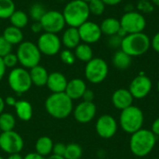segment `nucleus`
Listing matches in <instances>:
<instances>
[{"label": "nucleus", "instance_id": "obj_37", "mask_svg": "<svg viewBox=\"0 0 159 159\" xmlns=\"http://www.w3.org/2000/svg\"><path fill=\"white\" fill-rule=\"evenodd\" d=\"M137 7H138V9L143 13L150 14L151 12L154 11V7L150 1H139Z\"/></svg>", "mask_w": 159, "mask_h": 159}, {"label": "nucleus", "instance_id": "obj_26", "mask_svg": "<svg viewBox=\"0 0 159 159\" xmlns=\"http://www.w3.org/2000/svg\"><path fill=\"white\" fill-rule=\"evenodd\" d=\"M132 57H130L129 54L124 52L123 50L119 49L115 52L112 58L113 65L117 68L118 70H126L131 65V60Z\"/></svg>", "mask_w": 159, "mask_h": 159}, {"label": "nucleus", "instance_id": "obj_28", "mask_svg": "<svg viewBox=\"0 0 159 159\" xmlns=\"http://www.w3.org/2000/svg\"><path fill=\"white\" fill-rule=\"evenodd\" d=\"M9 20L12 26H15L19 29H22L28 24L29 16L22 10H15L14 13L10 16Z\"/></svg>", "mask_w": 159, "mask_h": 159}, {"label": "nucleus", "instance_id": "obj_20", "mask_svg": "<svg viewBox=\"0 0 159 159\" xmlns=\"http://www.w3.org/2000/svg\"><path fill=\"white\" fill-rule=\"evenodd\" d=\"M61 44L68 49H75L80 43V35L77 28L75 27H68L64 30L62 36H61Z\"/></svg>", "mask_w": 159, "mask_h": 159}, {"label": "nucleus", "instance_id": "obj_42", "mask_svg": "<svg viewBox=\"0 0 159 159\" xmlns=\"http://www.w3.org/2000/svg\"><path fill=\"white\" fill-rule=\"evenodd\" d=\"M31 30L34 34H39L41 31H43V27H42L40 21H34L31 25Z\"/></svg>", "mask_w": 159, "mask_h": 159}, {"label": "nucleus", "instance_id": "obj_43", "mask_svg": "<svg viewBox=\"0 0 159 159\" xmlns=\"http://www.w3.org/2000/svg\"><path fill=\"white\" fill-rule=\"evenodd\" d=\"M5 100V103H6V105H8V106H10V107H14L15 105H16V103H17V102H18V100L15 98V97H13V96H7L6 99H4Z\"/></svg>", "mask_w": 159, "mask_h": 159}, {"label": "nucleus", "instance_id": "obj_50", "mask_svg": "<svg viewBox=\"0 0 159 159\" xmlns=\"http://www.w3.org/2000/svg\"><path fill=\"white\" fill-rule=\"evenodd\" d=\"M6 103H5V100L0 96V115L2 113H4V109H5Z\"/></svg>", "mask_w": 159, "mask_h": 159}, {"label": "nucleus", "instance_id": "obj_46", "mask_svg": "<svg viewBox=\"0 0 159 159\" xmlns=\"http://www.w3.org/2000/svg\"><path fill=\"white\" fill-rule=\"evenodd\" d=\"M6 70H7V67L3 61V59L0 57V81L4 78L5 74H6Z\"/></svg>", "mask_w": 159, "mask_h": 159}, {"label": "nucleus", "instance_id": "obj_48", "mask_svg": "<svg viewBox=\"0 0 159 159\" xmlns=\"http://www.w3.org/2000/svg\"><path fill=\"white\" fill-rule=\"evenodd\" d=\"M7 159H23V157L20 155V153H17V154H10L8 155Z\"/></svg>", "mask_w": 159, "mask_h": 159}, {"label": "nucleus", "instance_id": "obj_47", "mask_svg": "<svg viewBox=\"0 0 159 159\" xmlns=\"http://www.w3.org/2000/svg\"><path fill=\"white\" fill-rule=\"evenodd\" d=\"M102 1L105 4V6L106 5L107 6H116L122 2V0H102Z\"/></svg>", "mask_w": 159, "mask_h": 159}, {"label": "nucleus", "instance_id": "obj_38", "mask_svg": "<svg viewBox=\"0 0 159 159\" xmlns=\"http://www.w3.org/2000/svg\"><path fill=\"white\" fill-rule=\"evenodd\" d=\"M66 150V144L63 143H54L53 145V149H52V154L51 155H55V156H59V157H63L64 153Z\"/></svg>", "mask_w": 159, "mask_h": 159}, {"label": "nucleus", "instance_id": "obj_19", "mask_svg": "<svg viewBox=\"0 0 159 159\" xmlns=\"http://www.w3.org/2000/svg\"><path fill=\"white\" fill-rule=\"evenodd\" d=\"M86 89H87V85L83 79L73 78L70 81H68L64 92L67 94V96L70 99L75 101V100L82 99Z\"/></svg>", "mask_w": 159, "mask_h": 159}, {"label": "nucleus", "instance_id": "obj_53", "mask_svg": "<svg viewBox=\"0 0 159 159\" xmlns=\"http://www.w3.org/2000/svg\"><path fill=\"white\" fill-rule=\"evenodd\" d=\"M157 91L159 92V80L158 82H157Z\"/></svg>", "mask_w": 159, "mask_h": 159}, {"label": "nucleus", "instance_id": "obj_59", "mask_svg": "<svg viewBox=\"0 0 159 159\" xmlns=\"http://www.w3.org/2000/svg\"><path fill=\"white\" fill-rule=\"evenodd\" d=\"M157 159H159V158H157Z\"/></svg>", "mask_w": 159, "mask_h": 159}, {"label": "nucleus", "instance_id": "obj_25", "mask_svg": "<svg viewBox=\"0 0 159 159\" xmlns=\"http://www.w3.org/2000/svg\"><path fill=\"white\" fill-rule=\"evenodd\" d=\"M100 27L103 34L111 36V35H115L117 34L118 30L121 28V24H120L119 20L110 17V18L104 19L102 21Z\"/></svg>", "mask_w": 159, "mask_h": 159}, {"label": "nucleus", "instance_id": "obj_10", "mask_svg": "<svg viewBox=\"0 0 159 159\" xmlns=\"http://www.w3.org/2000/svg\"><path fill=\"white\" fill-rule=\"evenodd\" d=\"M24 147V141L22 137L15 130L1 132L0 134V149L7 153L17 154L20 153Z\"/></svg>", "mask_w": 159, "mask_h": 159}, {"label": "nucleus", "instance_id": "obj_35", "mask_svg": "<svg viewBox=\"0 0 159 159\" xmlns=\"http://www.w3.org/2000/svg\"><path fill=\"white\" fill-rule=\"evenodd\" d=\"M11 51H12V45L1 35L0 36V57L4 58L7 54L11 53Z\"/></svg>", "mask_w": 159, "mask_h": 159}, {"label": "nucleus", "instance_id": "obj_31", "mask_svg": "<svg viewBox=\"0 0 159 159\" xmlns=\"http://www.w3.org/2000/svg\"><path fill=\"white\" fill-rule=\"evenodd\" d=\"M83 155L82 147L75 143L66 144V150L63 157L65 159H80Z\"/></svg>", "mask_w": 159, "mask_h": 159}, {"label": "nucleus", "instance_id": "obj_39", "mask_svg": "<svg viewBox=\"0 0 159 159\" xmlns=\"http://www.w3.org/2000/svg\"><path fill=\"white\" fill-rule=\"evenodd\" d=\"M121 43H122V38L120 36H118L117 34L115 35H111L108 39V45L113 48H117L121 47Z\"/></svg>", "mask_w": 159, "mask_h": 159}, {"label": "nucleus", "instance_id": "obj_3", "mask_svg": "<svg viewBox=\"0 0 159 159\" xmlns=\"http://www.w3.org/2000/svg\"><path fill=\"white\" fill-rule=\"evenodd\" d=\"M62 15L69 27L78 28L89 20L90 15L89 4L82 0H71L65 5Z\"/></svg>", "mask_w": 159, "mask_h": 159}, {"label": "nucleus", "instance_id": "obj_8", "mask_svg": "<svg viewBox=\"0 0 159 159\" xmlns=\"http://www.w3.org/2000/svg\"><path fill=\"white\" fill-rule=\"evenodd\" d=\"M109 73L107 62L102 58H93L85 67L86 79L92 84H100L105 80Z\"/></svg>", "mask_w": 159, "mask_h": 159}, {"label": "nucleus", "instance_id": "obj_1", "mask_svg": "<svg viewBox=\"0 0 159 159\" xmlns=\"http://www.w3.org/2000/svg\"><path fill=\"white\" fill-rule=\"evenodd\" d=\"M45 108L53 118L64 119L73 113L74 103L65 92L51 93L45 102Z\"/></svg>", "mask_w": 159, "mask_h": 159}, {"label": "nucleus", "instance_id": "obj_23", "mask_svg": "<svg viewBox=\"0 0 159 159\" xmlns=\"http://www.w3.org/2000/svg\"><path fill=\"white\" fill-rule=\"evenodd\" d=\"M54 143L52 139L48 136H42L37 139L34 144V152L37 153L38 155L48 157L52 154V149H53Z\"/></svg>", "mask_w": 159, "mask_h": 159}, {"label": "nucleus", "instance_id": "obj_11", "mask_svg": "<svg viewBox=\"0 0 159 159\" xmlns=\"http://www.w3.org/2000/svg\"><path fill=\"white\" fill-rule=\"evenodd\" d=\"M36 45L41 54L46 56H55L60 52L62 44L57 34L45 32L38 37Z\"/></svg>", "mask_w": 159, "mask_h": 159}, {"label": "nucleus", "instance_id": "obj_27", "mask_svg": "<svg viewBox=\"0 0 159 159\" xmlns=\"http://www.w3.org/2000/svg\"><path fill=\"white\" fill-rule=\"evenodd\" d=\"M75 59H77L80 61L83 62H89L91 59H93V50L89 44L86 43H80L75 48Z\"/></svg>", "mask_w": 159, "mask_h": 159}, {"label": "nucleus", "instance_id": "obj_57", "mask_svg": "<svg viewBox=\"0 0 159 159\" xmlns=\"http://www.w3.org/2000/svg\"><path fill=\"white\" fill-rule=\"evenodd\" d=\"M36 1H43V0H36Z\"/></svg>", "mask_w": 159, "mask_h": 159}, {"label": "nucleus", "instance_id": "obj_52", "mask_svg": "<svg viewBox=\"0 0 159 159\" xmlns=\"http://www.w3.org/2000/svg\"><path fill=\"white\" fill-rule=\"evenodd\" d=\"M150 1H152L154 5H156V6L159 7V0H150Z\"/></svg>", "mask_w": 159, "mask_h": 159}, {"label": "nucleus", "instance_id": "obj_33", "mask_svg": "<svg viewBox=\"0 0 159 159\" xmlns=\"http://www.w3.org/2000/svg\"><path fill=\"white\" fill-rule=\"evenodd\" d=\"M89 4V13L94 16H101L105 10V4L102 0H92Z\"/></svg>", "mask_w": 159, "mask_h": 159}, {"label": "nucleus", "instance_id": "obj_24", "mask_svg": "<svg viewBox=\"0 0 159 159\" xmlns=\"http://www.w3.org/2000/svg\"><path fill=\"white\" fill-rule=\"evenodd\" d=\"M7 42L13 45H20L23 41V33L21 29H19L15 26H7L5 28L2 35Z\"/></svg>", "mask_w": 159, "mask_h": 159}, {"label": "nucleus", "instance_id": "obj_7", "mask_svg": "<svg viewBox=\"0 0 159 159\" xmlns=\"http://www.w3.org/2000/svg\"><path fill=\"white\" fill-rule=\"evenodd\" d=\"M10 89L18 95L27 92L33 86L29 71L23 67L13 68L7 76Z\"/></svg>", "mask_w": 159, "mask_h": 159}, {"label": "nucleus", "instance_id": "obj_14", "mask_svg": "<svg viewBox=\"0 0 159 159\" xmlns=\"http://www.w3.org/2000/svg\"><path fill=\"white\" fill-rule=\"evenodd\" d=\"M97 134L102 139H111L117 132L118 125L114 116L110 115L101 116L95 125Z\"/></svg>", "mask_w": 159, "mask_h": 159}, {"label": "nucleus", "instance_id": "obj_9", "mask_svg": "<svg viewBox=\"0 0 159 159\" xmlns=\"http://www.w3.org/2000/svg\"><path fill=\"white\" fill-rule=\"evenodd\" d=\"M119 20L121 27L128 34L142 33L146 27V20L143 14L134 10L125 12Z\"/></svg>", "mask_w": 159, "mask_h": 159}, {"label": "nucleus", "instance_id": "obj_54", "mask_svg": "<svg viewBox=\"0 0 159 159\" xmlns=\"http://www.w3.org/2000/svg\"><path fill=\"white\" fill-rule=\"evenodd\" d=\"M82 1H84V2H87V3H89L90 1H92V0H82Z\"/></svg>", "mask_w": 159, "mask_h": 159}, {"label": "nucleus", "instance_id": "obj_55", "mask_svg": "<svg viewBox=\"0 0 159 159\" xmlns=\"http://www.w3.org/2000/svg\"><path fill=\"white\" fill-rule=\"evenodd\" d=\"M140 1H150V0H140Z\"/></svg>", "mask_w": 159, "mask_h": 159}, {"label": "nucleus", "instance_id": "obj_18", "mask_svg": "<svg viewBox=\"0 0 159 159\" xmlns=\"http://www.w3.org/2000/svg\"><path fill=\"white\" fill-rule=\"evenodd\" d=\"M68 80L66 76L61 72H52L48 75L47 87L52 93L64 92Z\"/></svg>", "mask_w": 159, "mask_h": 159}, {"label": "nucleus", "instance_id": "obj_13", "mask_svg": "<svg viewBox=\"0 0 159 159\" xmlns=\"http://www.w3.org/2000/svg\"><path fill=\"white\" fill-rule=\"evenodd\" d=\"M153 88V84L151 79L144 75V73H141L137 75L129 84V90L133 96L134 99H143L151 92Z\"/></svg>", "mask_w": 159, "mask_h": 159}, {"label": "nucleus", "instance_id": "obj_4", "mask_svg": "<svg viewBox=\"0 0 159 159\" xmlns=\"http://www.w3.org/2000/svg\"><path fill=\"white\" fill-rule=\"evenodd\" d=\"M151 47L150 37L142 33L129 34L122 39L121 50L129 54L130 57H138L145 54Z\"/></svg>", "mask_w": 159, "mask_h": 159}, {"label": "nucleus", "instance_id": "obj_2", "mask_svg": "<svg viewBox=\"0 0 159 159\" xmlns=\"http://www.w3.org/2000/svg\"><path fill=\"white\" fill-rule=\"evenodd\" d=\"M157 137L151 129H141L131 134L129 140L130 152L138 157H144L153 151L157 144Z\"/></svg>", "mask_w": 159, "mask_h": 159}, {"label": "nucleus", "instance_id": "obj_44", "mask_svg": "<svg viewBox=\"0 0 159 159\" xmlns=\"http://www.w3.org/2000/svg\"><path fill=\"white\" fill-rule=\"evenodd\" d=\"M151 131L157 136V137H159V117L157 118L153 124H152V128H151Z\"/></svg>", "mask_w": 159, "mask_h": 159}, {"label": "nucleus", "instance_id": "obj_58", "mask_svg": "<svg viewBox=\"0 0 159 159\" xmlns=\"http://www.w3.org/2000/svg\"><path fill=\"white\" fill-rule=\"evenodd\" d=\"M0 134H1V131H0Z\"/></svg>", "mask_w": 159, "mask_h": 159}, {"label": "nucleus", "instance_id": "obj_6", "mask_svg": "<svg viewBox=\"0 0 159 159\" xmlns=\"http://www.w3.org/2000/svg\"><path fill=\"white\" fill-rule=\"evenodd\" d=\"M16 55L19 63L23 68L31 69L39 64L42 54L36 44L31 41H22L17 48Z\"/></svg>", "mask_w": 159, "mask_h": 159}, {"label": "nucleus", "instance_id": "obj_17", "mask_svg": "<svg viewBox=\"0 0 159 159\" xmlns=\"http://www.w3.org/2000/svg\"><path fill=\"white\" fill-rule=\"evenodd\" d=\"M133 96L127 89H118L112 95L113 105L120 111L133 105Z\"/></svg>", "mask_w": 159, "mask_h": 159}, {"label": "nucleus", "instance_id": "obj_32", "mask_svg": "<svg viewBox=\"0 0 159 159\" xmlns=\"http://www.w3.org/2000/svg\"><path fill=\"white\" fill-rule=\"evenodd\" d=\"M46 12H47V9H46L45 6L38 2L32 5V7L29 9L30 18L34 21H40V20L42 19V17L45 15Z\"/></svg>", "mask_w": 159, "mask_h": 159}, {"label": "nucleus", "instance_id": "obj_56", "mask_svg": "<svg viewBox=\"0 0 159 159\" xmlns=\"http://www.w3.org/2000/svg\"><path fill=\"white\" fill-rule=\"evenodd\" d=\"M0 159H5V158H3V157H2L0 156Z\"/></svg>", "mask_w": 159, "mask_h": 159}, {"label": "nucleus", "instance_id": "obj_34", "mask_svg": "<svg viewBox=\"0 0 159 159\" xmlns=\"http://www.w3.org/2000/svg\"><path fill=\"white\" fill-rule=\"evenodd\" d=\"M60 58L61 60V61L66 64V65H73L75 62V53L71 50V49H63L62 51H61L60 53Z\"/></svg>", "mask_w": 159, "mask_h": 159}, {"label": "nucleus", "instance_id": "obj_41", "mask_svg": "<svg viewBox=\"0 0 159 159\" xmlns=\"http://www.w3.org/2000/svg\"><path fill=\"white\" fill-rule=\"evenodd\" d=\"M151 46L153 47V48L156 52L159 53V32H157L153 36V39L151 40Z\"/></svg>", "mask_w": 159, "mask_h": 159}, {"label": "nucleus", "instance_id": "obj_21", "mask_svg": "<svg viewBox=\"0 0 159 159\" xmlns=\"http://www.w3.org/2000/svg\"><path fill=\"white\" fill-rule=\"evenodd\" d=\"M29 70H30L29 74H30V77H31L33 85L38 88H41L47 85V81H48L49 74L48 73L47 69L44 66L38 64Z\"/></svg>", "mask_w": 159, "mask_h": 159}, {"label": "nucleus", "instance_id": "obj_12", "mask_svg": "<svg viewBox=\"0 0 159 159\" xmlns=\"http://www.w3.org/2000/svg\"><path fill=\"white\" fill-rule=\"evenodd\" d=\"M40 23L43 27V31L52 34L61 32L66 25L62 12L58 10H47L40 20Z\"/></svg>", "mask_w": 159, "mask_h": 159}, {"label": "nucleus", "instance_id": "obj_51", "mask_svg": "<svg viewBox=\"0 0 159 159\" xmlns=\"http://www.w3.org/2000/svg\"><path fill=\"white\" fill-rule=\"evenodd\" d=\"M46 159H65L63 157H59V156H55V155H50L48 156Z\"/></svg>", "mask_w": 159, "mask_h": 159}, {"label": "nucleus", "instance_id": "obj_36", "mask_svg": "<svg viewBox=\"0 0 159 159\" xmlns=\"http://www.w3.org/2000/svg\"><path fill=\"white\" fill-rule=\"evenodd\" d=\"M2 59H3V61H4V63H5V65H6L7 68H12L13 69L19 63L17 55L14 54V53H12V52L9 53V54H7V56H5Z\"/></svg>", "mask_w": 159, "mask_h": 159}, {"label": "nucleus", "instance_id": "obj_40", "mask_svg": "<svg viewBox=\"0 0 159 159\" xmlns=\"http://www.w3.org/2000/svg\"><path fill=\"white\" fill-rule=\"evenodd\" d=\"M94 98H95L94 92L91 89H86V91L84 92L83 97H82L84 102H93Z\"/></svg>", "mask_w": 159, "mask_h": 159}, {"label": "nucleus", "instance_id": "obj_45", "mask_svg": "<svg viewBox=\"0 0 159 159\" xmlns=\"http://www.w3.org/2000/svg\"><path fill=\"white\" fill-rule=\"evenodd\" d=\"M23 159H46V157L38 155L35 152H33V153H29L25 157H23Z\"/></svg>", "mask_w": 159, "mask_h": 159}, {"label": "nucleus", "instance_id": "obj_30", "mask_svg": "<svg viewBox=\"0 0 159 159\" xmlns=\"http://www.w3.org/2000/svg\"><path fill=\"white\" fill-rule=\"evenodd\" d=\"M16 10V6L13 0H0V19H9Z\"/></svg>", "mask_w": 159, "mask_h": 159}, {"label": "nucleus", "instance_id": "obj_15", "mask_svg": "<svg viewBox=\"0 0 159 159\" xmlns=\"http://www.w3.org/2000/svg\"><path fill=\"white\" fill-rule=\"evenodd\" d=\"M77 29L81 41L89 45L97 43L102 35L100 25L90 20H87Z\"/></svg>", "mask_w": 159, "mask_h": 159}, {"label": "nucleus", "instance_id": "obj_22", "mask_svg": "<svg viewBox=\"0 0 159 159\" xmlns=\"http://www.w3.org/2000/svg\"><path fill=\"white\" fill-rule=\"evenodd\" d=\"M16 116L21 121L27 122L33 117V106L26 100H19L14 106Z\"/></svg>", "mask_w": 159, "mask_h": 159}, {"label": "nucleus", "instance_id": "obj_29", "mask_svg": "<svg viewBox=\"0 0 159 159\" xmlns=\"http://www.w3.org/2000/svg\"><path fill=\"white\" fill-rule=\"evenodd\" d=\"M16 126L15 116L10 113H2L0 115V131L6 132L14 130Z\"/></svg>", "mask_w": 159, "mask_h": 159}, {"label": "nucleus", "instance_id": "obj_16", "mask_svg": "<svg viewBox=\"0 0 159 159\" xmlns=\"http://www.w3.org/2000/svg\"><path fill=\"white\" fill-rule=\"evenodd\" d=\"M75 119L80 124H88L93 120L97 114V107L94 102H81L73 110Z\"/></svg>", "mask_w": 159, "mask_h": 159}, {"label": "nucleus", "instance_id": "obj_49", "mask_svg": "<svg viewBox=\"0 0 159 159\" xmlns=\"http://www.w3.org/2000/svg\"><path fill=\"white\" fill-rule=\"evenodd\" d=\"M117 34L118 36H120V37H121V38L123 39V38H124L125 36H127V35H128L129 34L127 33V31H126V30H124V29H123V28L121 27V28H120V29L118 30V32H117V34Z\"/></svg>", "mask_w": 159, "mask_h": 159}, {"label": "nucleus", "instance_id": "obj_5", "mask_svg": "<svg viewBox=\"0 0 159 159\" xmlns=\"http://www.w3.org/2000/svg\"><path fill=\"white\" fill-rule=\"evenodd\" d=\"M144 122V115L142 109L135 105H131L121 111L119 116V125L121 129L129 134L143 129Z\"/></svg>", "mask_w": 159, "mask_h": 159}]
</instances>
